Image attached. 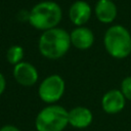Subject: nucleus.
Returning <instances> with one entry per match:
<instances>
[{
	"label": "nucleus",
	"mask_w": 131,
	"mask_h": 131,
	"mask_svg": "<svg viewBox=\"0 0 131 131\" xmlns=\"http://www.w3.org/2000/svg\"><path fill=\"white\" fill-rule=\"evenodd\" d=\"M0 131H21L18 127L14 126V125H10V124H7V125H4L0 128Z\"/></svg>",
	"instance_id": "15"
},
{
	"label": "nucleus",
	"mask_w": 131,
	"mask_h": 131,
	"mask_svg": "<svg viewBox=\"0 0 131 131\" xmlns=\"http://www.w3.org/2000/svg\"><path fill=\"white\" fill-rule=\"evenodd\" d=\"M5 88H6V80H5L4 75L0 72V96L5 91Z\"/></svg>",
	"instance_id": "14"
},
{
	"label": "nucleus",
	"mask_w": 131,
	"mask_h": 131,
	"mask_svg": "<svg viewBox=\"0 0 131 131\" xmlns=\"http://www.w3.org/2000/svg\"><path fill=\"white\" fill-rule=\"evenodd\" d=\"M31 131H38V130H36V129H35V130H31Z\"/></svg>",
	"instance_id": "16"
},
{
	"label": "nucleus",
	"mask_w": 131,
	"mask_h": 131,
	"mask_svg": "<svg viewBox=\"0 0 131 131\" xmlns=\"http://www.w3.org/2000/svg\"><path fill=\"white\" fill-rule=\"evenodd\" d=\"M66 90V83L61 76L52 74L47 76L38 87V95L40 99L48 104H54L58 101Z\"/></svg>",
	"instance_id": "5"
},
{
	"label": "nucleus",
	"mask_w": 131,
	"mask_h": 131,
	"mask_svg": "<svg viewBox=\"0 0 131 131\" xmlns=\"http://www.w3.org/2000/svg\"><path fill=\"white\" fill-rule=\"evenodd\" d=\"M103 44L112 57L123 59L131 53V32L122 25L111 26L104 33Z\"/></svg>",
	"instance_id": "3"
},
{
	"label": "nucleus",
	"mask_w": 131,
	"mask_h": 131,
	"mask_svg": "<svg viewBox=\"0 0 131 131\" xmlns=\"http://www.w3.org/2000/svg\"><path fill=\"white\" fill-rule=\"evenodd\" d=\"M69 125V111L59 104H48L37 115L35 127L38 131H63Z\"/></svg>",
	"instance_id": "4"
},
{
	"label": "nucleus",
	"mask_w": 131,
	"mask_h": 131,
	"mask_svg": "<svg viewBox=\"0 0 131 131\" xmlns=\"http://www.w3.org/2000/svg\"><path fill=\"white\" fill-rule=\"evenodd\" d=\"M71 45L70 33L57 27L44 31L38 41V48L41 55L53 60L64 56Z\"/></svg>",
	"instance_id": "1"
},
{
	"label": "nucleus",
	"mask_w": 131,
	"mask_h": 131,
	"mask_svg": "<svg viewBox=\"0 0 131 131\" xmlns=\"http://www.w3.org/2000/svg\"><path fill=\"white\" fill-rule=\"evenodd\" d=\"M126 104V98L119 89H111L106 91L101 98V107L108 115L120 113Z\"/></svg>",
	"instance_id": "7"
},
{
	"label": "nucleus",
	"mask_w": 131,
	"mask_h": 131,
	"mask_svg": "<svg viewBox=\"0 0 131 131\" xmlns=\"http://www.w3.org/2000/svg\"><path fill=\"white\" fill-rule=\"evenodd\" d=\"M94 12L100 23L111 24L117 17L118 9L112 0H98L95 4Z\"/></svg>",
	"instance_id": "11"
},
{
	"label": "nucleus",
	"mask_w": 131,
	"mask_h": 131,
	"mask_svg": "<svg viewBox=\"0 0 131 131\" xmlns=\"http://www.w3.org/2000/svg\"><path fill=\"white\" fill-rule=\"evenodd\" d=\"M91 13H92L91 6L84 0L75 1L69 9L70 20L77 27H81L85 25L89 20Z\"/></svg>",
	"instance_id": "8"
},
{
	"label": "nucleus",
	"mask_w": 131,
	"mask_h": 131,
	"mask_svg": "<svg viewBox=\"0 0 131 131\" xmlns=\"http://www.w3.org/2000/svg\"><path fill=\"white\" fill-rule=\"evenodd\" d=\"M62 17L60 6L54 1H42L37 3L29 12L30 25L40 31L56 28Z\"/></svg>",
	"instance_id": "2"
},
{
	"label": "nucleus",
	"mask_w": 131,
	"mask_h": 131,
	"mask_svg": "<svg viewBox=\"0 0 131 131\" xmlns=\"http://www.w3.org/2000/svg\"><path fill=\"white\" fill-rule=\"evenodd\" d=\"M24 55H25L24 48L19 45H12L6 51V59L12 66H15L18 62L23 61Z\"/></svg>",
	"instance_id": "12"
},
{
	"label": "nucleus",
	"mask_w": 131,
	"mask_h": 131,
	"mask_svg": "<svg viewBox=\"0 0 131 131\" xmlns=\"http://www.w3.org/2000/svg\"><path fill=\"white\" fill-rule=\"evenodd\" d=\"M12 75L14 80L19 85L25 87H31L35 85L39 78L38 71L35 66L28 61H20L13 66Z\"/></svg>",
	"instance_id": "6"
},
{
	"label": "nucleus",
	"mask_w": 131,
	"mask_h": 131,
	"mask_svg": "<svg viewBox=\"0 0 131 131\" xmlns=\"http://www.w3.org/2000/svg\"><path fill=\"white\" fill-rule=\"evenodd\" d=\"M121 92L127 100H131V76H128L123 79L121 82Z\"/></svg>",
	"instance_id": "13"
},
{
	"label": "nucleus",
	"mask_w": 131,
	"mask_h": 131,
	"mask_svg": "<svg viewBox=\"0 0 131 131\" xmlns=\"http://www.w3.org/2000/svg\"><path fill=\"white\" fill-rule=\"evenodd\" d=\"M93 121L92 112L86 106H75L69 111V125L77 129H84Z\"/></svg>",
	"instance_id": "10"
},
{
	"label": "nucleus",
	"mask_w": 131,
	"mask_h": 131,
	"mask_svg": "<svg viewBox=\"0 0 131 131\" xmlns=\"http://www.w3.org/2000/svg\"><path fill=\"white\" fill-rule=\"evenodd\" d=\"M71 44L80 50L89 49L94 43V34L93 32L84 26L77 27L70 33Z\"/></svg>",
	"instance_id": "9"
}]
</instances>
